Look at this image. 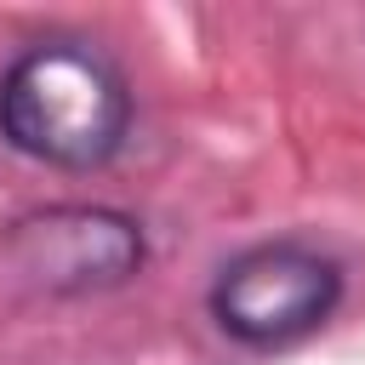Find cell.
<instances>
[{
	"instance_id": "6da1fadb",
	"label": "cell",
	"mask_w": 365,
	"mask_h": 365,
	"mask_svg": "<svg viewBox=\"0 0 365 365\" xmlns=\"http://www.w3.org/2000/svg\"><path fill=\"white\" fill-rule=\"evenodd\" d=\"M137 131L125 63L86 34H40L0 68V148L40 171H108Z\"/></svg>"
},
{
	"instance_id": "7a4b0ae2",
	"label": "cell",
	"mask_w": 365,
	"mask_h": 365,
	"mask_svg": "<svg viewBox=\"0 0 365 365\" xmlns=\"http://www.w3.org/2000/svg\"><path fill=\"white\" fill-rule=\"evenodd\" d=\"M348 302V262L314 234H262L205 279V319L245 354H285L319 336Z\"/></svg>"
},
{
	"instance_id": "3957f363",
	"label": "cell",
	"mask_w": 365,
	"mask_h": 365,
	"mask_svg": "<svg viewBox=\"0 0 365 365\" xmlns=\"http://www.w3.org/2000/svg\"><path fill=\"white\" fill-rule=\"evenodd\" d=\"M11 279L51 302H86L131 285L148 268V228L108 200H51L0 228Z\"/></svg>"
}]
</instances>
